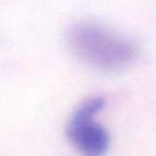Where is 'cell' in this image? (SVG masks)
<instances>
[{"label":"cell","mask_w":156,"mask_h":156,"mask_svg":"<svg viewBox=\"0 0 156 156\" xmlns=\"http://www.w3.org/2000/svg\"><path fill=\"white\" fill-rule=\"evenodd\" d=\"M68 43L79 60L105 72L123 71L139 55L130 39L93 22L74 24L68 32Z\"/></svg>","instance_id":"6da1fadb"},{"label":"cell","mask_w":156,"mask_h":156,"mask_svg":"<svg viewBox=\"0 0 156 156\" xmlns=\"http://www.w3.org/2000/svg\"><path fill=\"white\" fill-rule=\"evenodd\" d=\"M104 106V98H90L78 106L67 124V139L82 156H104L108 150L110 135L95 121Z\"/></svg>","instance_id":"7a4b0ae2"}]
</instances>
